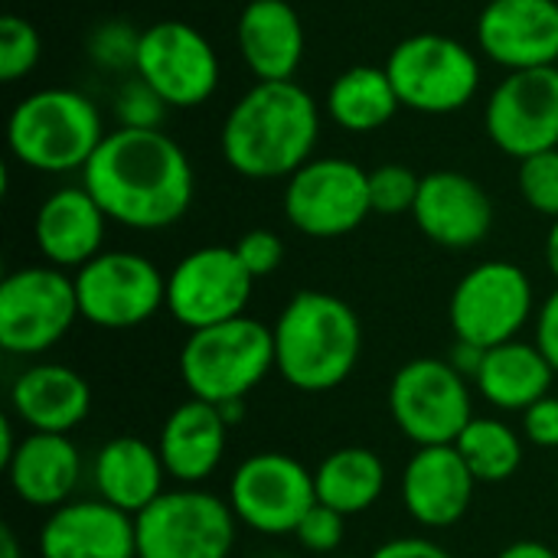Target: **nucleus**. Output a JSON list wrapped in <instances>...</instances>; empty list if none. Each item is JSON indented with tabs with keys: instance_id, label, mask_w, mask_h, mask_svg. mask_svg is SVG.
I'll use <instances>...</instances> for the list:
<instances>
[{
	"instance_id": "nucleus-1",
	"label": "nucleus",
	"mask_w": 558,
	"mask_h": 558,
	"mask_svg": "<svg viewBox=\"0 0 558 558\" xmlns=\"http://www.w3.org/2000/svg\"><path fill=\"white\" fill-rule=\"evenodd\" d=\"M82 186L111 222L160 232L190 213L196 177L186 150L160 128H114L85 163Z\"/></svg>"
},
{
	"instance_id": "nucleus-2",
	"label": "nucleus",
	"mask_w": 558,
	"mask_h": 558,
	"mask_svg": "<svg viewBox=\"0 0 558 558\" xmlns=\"http://www.w3.org/2000/svg\"><path fill=\"white\" fill-rule=\"evenodd\" d=\"M320 108L291 82H255L229 111L219 131V154L245 180H288L317 147Z\"/></svg>"
},
{
	"instance_id": "nucleus-3",
	"label": "nucleus",
	"mask_w": 558,
	"mask_h": 558,
	"mask_svg": "<svg viewBox=\"0 0 558 558\" xmlns=\"http://www.w3.org/2000/svg\"><path fill=\"white\" fill-rule=\"evenodd\" d=\"M275 369L298 392H330L343 386L363 353L356 311L327 291H298L278 314Z\"/></svg>"
},
{
	"instance_id": "nucleus-4",
	"label": "nucleus",
	"mask_w": 558,
	"mask_h": 558,
	"mask_svg": "<svg viewBox=\"0 0 558 558\" xmlns=\"http://www.w3.org/2000/svg\"><path fill=\"white\" fill-rule=\"evenodd\" d=\"M105 141L98 105L75 88H39L20 98L7 118V147L36 173L85 170Z\"/></svg>"
},
{
	"instance_id": "nucleus-5",
	"label": "nucleus",
	"mask_w": 558,
	"mask_h": 558,
	"mask_svg": "<svg viewBox=\"0 0 558 558\" xmlns=\"http://www.w3.org/2000/svg\"><path fill=\"white\" fill-rule=\"evenodd\" d=\"M275 369L271 327L242 314L235 320L193 330L180 350V379L190 399L229 405L245 402Z\"/></svg>"
},
{
	"instance_id": "nucleus-6",
	"label": "nucleus",
	"mask_w": 558,
	"mask_h": 558,
	"mask_svg": "<svg viewBox=\"0 0 558 558\" xmlns=\"http://www.w3.org/2000/svg\"><path fill=\"white\" fill-rule=\"evenodd\" d=\"M386 72L402 108L418 114H454L481 92L477 52L445 33H415L392 46Z\"/></svg>"
},
{
	"instance_id": "nucleus-7",
	"label": "nucleus",
	"mask_w": 558,
	"mask_h": 558,
	"mask_svg": "<svg viewBox=\"0 0 558 558\" xmlns=\"http://www.w3.org/2000/svg\"><path fill=\"white\" fill-rule=\"evenodd\" d=\"M235 526L229 500L199 487L167 490L134 517L137 558H229Z\"/></svg>"
},
{
	"instance_id": "nucleus-8",
	"label": "nucleus",
	"mask_w": 558,
	"mask_h": 558,
	"mask_svg": "<svg viewBox=\"0 0 558 558\" xmlns=\"http://www.w3.org/2000/svg\"><path fill=\"white\" fill-rule=\"evenodd\" d=\"M389 412L415 448L454 445L474 422L471 383L448 360H409L389 383Z\"/></svg>"
},
{
	"instance_id": "nucleus-9",
	"label": "nucleus",
	"mask_w": 558,
	"mask_h": 558,
	"mask_svg": "<svg viewBox=\"0 0 558 558\" xmlns=\"http://www.w3.org/2000/svg\"><path fill=\"white\" fill-rule=\"evenodd\" d=\"M75 278L52 265H26L0 281V347L10 356H43L78 320Z\"/></svg>"
},
{
	"instance_id": "nucleus-10",
	"label": "nucleus",
	"mask_w": 558,
	"mask_h": 558,
	"mask_svg": "<svg viewBox=\"0 0 558 558\" xmlns=\"http://www.w3.org/2000/svg\"><path fill=\"white\" fill-rule=\"evenodd\" d=\"M536 311V294L530 275L504 258L474 265L451 294L448 320L454 340L494 350L500 343L520 340V330Z\"/></svg>"
},
{
	"instance_id": "nucleus-11",
	"label": "nucleus",
	"mask_w": 558,
	"mask_h": 558,
	"mask_svg": "<svg viewBox=\"0 0 558 558\" xmlns=\"http://www.w3.org/2000/svg\"><path fill=\"white\" fill-rule=\"evenodd\" d=\"M78 314L98 330H134L167 307V275L137 252H101L75 275Z\"/></svg>"
},
{
	"instance_id": "nucleus-12",
	"label": "nucleus",
	"mask_w": 558,
	"mask_h": 558,
	"mask_svg": "<svg viewBox=\"0 0 558 558\" xmlns=\"http://www.w3.org/2000/svg\"><path fill=\"white\" fill-rule=\"evenodd\" d=\"M369 203V173L343 157H311L284 183V216L311 239H340L356 232Z\"/></svg>"
},
{
	"instance_id": "nucleus-13",
	"label": "nucleus",
	"mask_w": 558,
	"mask_h": 558,
	"mask_svg": "<svg viewBox=\"0 0 558 558\" xmlns=\"http://www.w3.org/2000/svg\"><path fill=\"white\" fill-rule=\"evenodd\" d=\"M134 75H141L170 108H199L216 95L222 65L203 29L183 20H160L141 29Z\"/></svg>"
},
{
	"instance_id": "nucleus-14",
	"label": "nucleus",
	"mask_w": 558,
	"mask_h": 558,
	"mask_svg": "<svg viewBox=\"0 0 558 558\" xmlns=\"http://www.w3.org/2000/svg\"><path fill=\"white\" fill-rule=\"evenodd\" d=\"M255 278L235 245H203L183 255L167 275V314L193 330L216 327L245 314Z\"/></svg>"
},
{
	"instance_id": "nucleus-15",
	"label": "nucleus",
	"mask_w": 558,
	"mask_h": 558,
	"mask_svg": "<svg viewBox=\"0 0 558 558\" xmlns=\"http://www.w3.org/2000/svg\"><path fill=\"white\" fill-rule=\"evenodd\" d=\"M314 504V474L281 451L245 458L229 481V507L235 520L265 536H294Z\"/></svg>"
},
{
	"instance_id": "nucleus-16",
	"label": "nucleus",
	"mask_w": 558,
	"mask_h": 558,
	"mask_svg": "<svg viewBox=\"0 0 558 558\" xmlns=\"http://www.w3.org/2000/svg\"><path fill=\"white\" fill-rule=\"evenodd\" d=\"M484 131L490 144L526 160L558 147V65L507 72L484 105Z\"/></svg>"
},
{
	"instance_id": "nucleus-17",
	"label": "nucleus",
	"mask_w": 558,
	"mask_h": 558,
	"mask_svg": "<svg viewBox=\"0 0 558 558\" xmlns=\"http://www.w3.org/2000/svg\"><path fill=\"white\" fill-rule=\"evenodd\" d=\"M477 46L507 72L558 65V0H490L477 16Z\"/></svg>"
},
{
	"instance_id": "nucleus-18",
	"label": "nucleus",
	"mask_w": 558,
	"mask_h": 558,
	"mask_svg": "<svg viewBox=\"0 0 558 558\" xmlns=\"http://www.w3.org/2000/svg\"><path fill=\"white\" fill-rule=\"evenodd\" d=\"M412 219L428 242L464 252L490 235L494 199L474 177L461 170H432L422 177Z\"/></svg>"
},
{
	"instance_id": "nucleus-19",
	"label": "nucleus",
	"mask_w": 558,
	"mask_h": 558,
	"mask_svg": "<svg viewBox=\"0 0 558 558\" xmlns=\"http://www.w3.org/2000/svg\"><path fill=\"white\" fill-rule=\"evenodd\" d=\"M402 507L425 530H448L474 504L477 481L454 445L415 448L402 471Z\"/></svg>"
},
{
	"instance_id": "nucleus-20",
	"label": "nucleus",
	"mask_w": 558,
	"mask_h": 558,
	"mask_svg": "<svg viewBox=\"0 0 558 558\" xmlns=\"http://www.w3.org/2000/svg\"><path fill=\"white\" fill-rule=\"evenodd\" d=\"M39 558H137L134 517L98 500L49 510L36 539Z\"/></svg>"
},
{
	"instance_id": "nucleus-21",
	"label": "nucleus",
	"mask_w": 558,
	"mask_h": 558,
	"mask_svg": "<svg viewBox=\"0 0 558 558\" xmlns=\"http://www.w3.org/2000/svg\"><path fill=\"white\" fill-rule=\"evenodd\" d=\"M108 222L111 219L85 186H62L39 203L33 219V239L46 265L78 271L105 252Z\"/></svg>"
},
{
	"instance_id": "nucleus-22",
	"label": "nucleus",
	"mask_w": 558,
	"mask_h": 558,
	"mask_svg": "<svg viewBox=\"0 0 558 558\" xmlns=\"http://www.w3.org/2000/svg\"><path fill=\"white\" fill-rule=\"evenodd\" d=\"M10 409L29 432L72 435L92 412V386L65 363H33L13 379Z\"/></svg>"
},
{
	"instance_id": "nucleus-23",
	"label": "nucleus",
	"mask_w": 558,
	"mask_h": 558,
	"mask_svg": "<svg viewBox=\"0 0 558 558\" xmlns=\"http://www.w3.org/2000/svg\"><path fill=\"white\" fill-rule=\"evenodd\" d=\"M235 43L255 82H291L304 59V23L288 0H248L235 23Z\"/></svg>"
},
{
	"instance_id": "nucleus-24",
	"label": "nucleus",
	"mask_w": 558,
	"mask_h": 558,
	"mask_svg": "<svg viewBox=\"0 0 558 558\" xmlns=\"http://www.w3.org/2000/svg\"><path fill=\"white\" fill-rule=\"evenodd\" d=\"M226 441L229 422L222 409L213 402L186 399L167 415L157 438V451L170 481H180L183 487H199L219 471L226 458Z\"/></svg>"
},
{
	"instance_id": "nucleus-25",
	"label": "nucleus",
	"mask_w": 558,
	"mask_h": 558,
	"mask_svg": "<svg viewBox=\"0 0 558 558\" xmlns=\"http://www.w3.org/2000/svg\"><path fill=\"white\" fill-rule=\"evenodd\" d=\"M3 471L16 500L36 510H56L72 500L82 481V454L69 435L26 432Z\"/></svg>"
},
{
	"instance_id": "nucleus-26",
	"label": "nucleus",
	"mask_w": 558,
	"mask_h": 558,
	"mask_svg": "<svg viewBox=\"0 0 558 558\" xmlns=\"http://www.w3.org/2000/svg\"><path fill=\"white\" fill-rule=\"evenodd\" d=\"M92 481L105 504L124 510L128 517H137L160 494H167L170 474L154 445L134 435H118L98 448Z\"/></svg>"
},
{
	"instance_id": "nucleus-27",
	"label": "nucleus",
	"mask_w": 558,
	"mask_h": 558,
	"mask_svg": "<svg viewBox=\"0 0 558 558\" xmlns=\"http://www.w3.org/2000/svg\"><path fill=\"white\" fill-rule=\"evenodd\" d=\"M553 363L543 356L536 343L510 340L484 353V363L474 376V386L484 402H490L500 412H526L539 399L553 392L556 383Z\"/></svg>"
},
{
	"instance_id": "nucleus-28",
	"label": "nucleus",
	"mask_w": 558,
	"mask_h": 558,
	"mask_svg": "<svg viewBox=\"0 0 558 558\" xmlns=\"http://www.w3.org/2000/svg\"><path fill=\"white\" fill-rule=\"evenodd\" d=\"M327 114L347 134H373L402 108L386 65H350L327 88Z\"/></svg>"
},
{
	"instance_id": "nucleus-29",
	"label": "nucleus",
	"mask_w": 558,
	"mask_h": 558,
	"mask_svg": "<svg viewBox=\"0 0 558 558\" xmlns=\"http://www.w3.org/2000/svg\"><path fill=\"white\" fill-rule=\"evenodd\" d=\"M314 490L317 504L337 510L340 517L366 513L386 490V464L373 448H337L317 464Z\"/></svg>"
},
{
	"instance_id": "nucleus-30",
	"label": "nucleus",
	"mask_w": 558,
	"mask_h": 558,
	"mask_svg": "<svg viewBox=\"0 0 558 558\" xmlns=\"http://www.w3.org/2000/svg\"><path fill=\"white\" fill-rule=\"evenodd\" d=\"M477 484H504L523 468V438L500 418H477L454 441Z\"/></svg>"
},
{
	"instance_id": "nucleus-31",
	"label": "nucleus",
	"mask_w": 558,
	"mask_h": 558,
	"mask_svg": "<svg viewBox=\"0 0 558 558\" xmlns=\"http://www.w3.org/2000/svg\"><path fill=\"white\" fill-rule=\"evenodd\" d=\"M43 52V39L36 26L26 16L7 13L0 20V78L3 82H20L26 78Z\"/></svg>"
},
{
	"instance_id": "nucleus-32",
	"label": "nucleus",
	"mask_w": 558,
	"mask_h": 558,
	"mask_svg": "<svg viewBox=\"0 0 558 558\" xmlns=\"http://www.w3.org/2000/svg\"><path fill=\"white\" fill-rule=\"evenodd\" d=\"M422 177L405 163H383L369 170V203L379 216H402L415 209Z\"/></svg>"
},
{
	"instance_id": "nucleus-33",
	"label": "nucleus",
	"mask_w": 558,
	"mask_h": 558,
	"mask_svg": "<svg viewBox=\"0 0 558 558\" xmlns=\"http://www.w3.org/2000/svg\"><path fill=\"white\" fill-rule=\"evenodd\" d=\"M517 183H520V196L523 203L546 216V219H558V147L556 150H543V154H533L526 160H520V173H517Z\"/></svg>"
},
{
	"instance_id": "nucleus-34",
	"label": "nucleus",
	"mask_w": 558,
	"mask_h": 558,
	"mask_svg": "<svg viewBox=\"0 0 558 558\" xmlns=\"http://www.w3.org/2000/svg\"><path fill=\"white\" fill-rule=\"evenodd\" d=\"M137 46H141V33L137 29H131L121 20H108V23L92 29V36H88V59L98 69H108V72H128V69L134 72Z\"/></svg>"
},
{
	"instance_id": "nucleus-35",
	"label": "nucleus",
	"mask_w": 558,
	"mask_h": 558,
	"mask_svg": "<svg viewBox=\"0 0 558 558\" xmlns=\"http://www.w3.org/2000/svg\"><path fill=\"white\" fill-rule=\"evenodd\" d=\"M167 101L141 78L131 75L128 82H121V88L114 92V118L118 128H141V131H157L163 114H167Z\"/></svg>"
},
{
	"instance_id": "nucleus-36",
	"label": "nucleus",
	"mask_w": 558,
	"mask_h": 558,
	"mask_svg": "<svg viewBox=\"0 0 558 558\" xmlns=\"http://www.w3.org/2000/svg\"><path fill=\"white\" fill-rule=\"evenodd\" d=\"M343 536H347V517H340L337 510H330L324 504H314L294 530V539L314 556H327V553L340 549Z\"/></svg>"
},
{
	"instance_id": "nucleus-37",
	"label": "nucleus",
	"mask_w": 558,
	"mask_h": 558,
	"mask_svg": "<svg viewBox=\"0 0 558 558\" xmlns=\"http://www.w3.org/2000/svg\"><path fill=\"white\" fill-rule=\"evenodd\" d=\"M235 255L242 258L245 271L258 281V278H268V275H275L281 268V262H284V242L271 229H248L235 242Z\"/></svg>"
},
{
	"instance_id": "nucleus-38",
	"label": "nucleus",
	"mask_w": 558,
	"mask_h": 558,
	"mask_svg": "<svg viewBox=\"0 0 558 558\" xmlns=\"http://www.w3.org/2000/svg\"><path fill=\"white\" fill-rule=\"evenodd\" d=\"M523 435L536 448H558V396H546L523 412Z\"/></svg>"
},
{
	"instance_id": "nucleus-39",
	"label": "nucleus",
	"mask_w": 558,
	"mask_h": 558,
	"mask_svg": "<svg viewBox=\"0 0 558 558\" xmlns=\"http://www.w3.org/2000/svg\"><path fill=\"white\" fill-rule=\"evenodd\" d=\"M533 343L543 350V356L553 363V369L558 373V288L536 311V340Z\"/></svg>"
},
{
	"instance_id": "nucleus-40",
	"label": "nucleus",
	"mask_w": 558,
	"mask_h": 558,
	"mask_svg": "<svg viewBox=\"0 0 558 558\" xmlns=\"http://www.w3.org/2000/svg\"><path fill=\"white\" fill-rule=\"evenodd\" d=\"M369 558H454L445 546H438L435 539L425 536H399L383 543Z\"/></svg>"
},
{
	"instance_id": "nucleus-41",
	"label": "nucleus",
	"mask_w": 558,
	"mask_h": 558,
	"mask_svg": "<svg viewBox=\"0 0 558 558\" xmlns=\"http://www.w3.org/2000/svg\"><path fill=\"white\" fill-rule=\"evenodd\" d=\"M497 558H558L556 549H549L546 543H536V539H520L513 546H507Z\"/></svg>"
},
{
	"instance_id": "nucleus-42",
	"label": "nucleus",
	"mask_w": 558,
	"mask_h": 558,
	"mask_svg": "<svg viewBox=\"0 0 558 558\" xmlns=\"http://www.w3.org/2000/svg\"><path fill=\"white\" fill-rule=\"evenodd\" d=\"M20 441L13 438V422L10 418H0V468H7V461L16 454Z\"/></svg>"
},
{
	"instance_id": "nucleus-43",
	"label": "nucleus",
	"mask_w": 558,
	"mask_h": 558,
	"mask_svg": "<svg viewBox=\"0 0 558 558\" xmlns=\"http://www.w3.org/2000/svg\"><path fill=\"white\" fill-rule=\"evenodd\" d=\"M0 558H23L20 539L10 526H0Z\"/></svg>"
},
{
	"instance_id": "nucleus-44",
	"label": "nucleus",
	"mask_w": 558,
	"mask_h": 558,
	"mask_svg": "<svg viewBox=\"0 0 558 558\" xmlns=\"http://www.w3.org/2000/svg\"><path fill=\"white\" fill-rule=\"evenodd\" d=\"M546 262H549V271L558 278V219L546 235Z\"/></svg>"
}]
</instances>
